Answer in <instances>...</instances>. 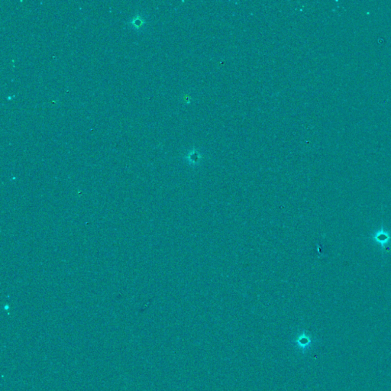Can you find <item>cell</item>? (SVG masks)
Instances as JSON below:
<instances>
[{
    "mask_svg": "<svg viewBox=\"0 0 391 391\" xmlns=\"http://www.w3.org/2000/svg\"><path fill=\"white\" fill-rule=\"evenodd\" d=\"M374 238L377 241V242H378L379 244L382 246V247H383V246L386 245V244L389 242V240L391 239V237L389 236V234H388L386 231L381 229V230L379 231V232L376 234Z\"/></svg>",
    "mask_w": 391,
    "mask_h": 391,
    "instance_id": "1",
    "label": "cell"
},
{
    "mask_svg": "<svg viewBox=\"0 0 391 391\" xmlns=\"http://www.w3.org/2000/svg\"><path fill=\"white\" fill-rule=\"evenodd\" d=\"M144 22H145L144 20L139 17V18L134 19V21H133L132 22V25L134 26V27H135V29H139L141 26L143 25Z\"/></svg>",
    "mask_w": 391,
    "mask_h": 391,
    "instance_id": "2",
    "label": "cell"
}]
</instances>
